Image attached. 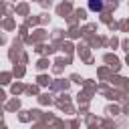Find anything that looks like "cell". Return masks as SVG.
<instances>
[{"label": "cell", "mask_w": 129, "mask_h": 129, "mask_svg": "<svg viewBox=\"0 0 129 129\" xmlns=\"http://www.w3.org/2000/svg\"><path fill=\"white\" fill-rule=\"evenodd\" d=\"M89 8L99 12V10H103V2H91V4H89Z\"/></svg>", "instance_id": "1"}]
</instances>
